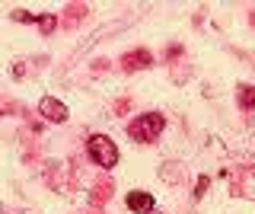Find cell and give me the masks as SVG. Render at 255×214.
Returning <instances> with one entry per match:
<instances>
[{"label": "cell", "instance_id": "6da1fadb", "mask_svg": "<svg viewBox=\"0 0 255 214\" xmlns=\"http://www.w3.org/2000/svg\"><path fill=\"white\" fill-rule=\"evenodd\" d=\"M163 125H166L163 112H143V115H137L131 125H128V138L137 141V144H150V141L159 138Z\"/></svg>", "mask_w": 255, "mask_h": 214}, {"label": "cell", "instance_id": "7a4b0ae2", "mask_svg": "<svg viewBox=\"0 0 255 214\" xmlns=\"http://www.w3.org/2000/svg\"><path fill=\"white\" fill-rule=\"evenodd\" d=\"M86 150H90L93 163H99L102 170H112V166L118 163V147H115L112 138H106V134H93L90 144H86Z\"/></svg>", "mask_w": 255, "mask_h": 214}, {"label": "cell", "instance_id": "3957f363", "mask_svg": "<svg viewBox=\"0 0 255 214\" xmlns=\"http://www.w3.org/2000/svg\"><path fill=\"white\" fill-rule=\"evenodd\" d=\"M122 64H125L128 74H134V70H143V67L153 64V54H150L147 48H134L131 54H125V58H122Z\"/></svg>", "mask_w": 255, "mask_h": 214}, {"label": "cell", "instance_id": "277c9868", "mask_svg": "<svg viewBox=\"0 0 255 214\" xmlns=\"http://www.w3.org/2000/svg\"><path fill=\"white\" fill-rule=\"evenodd\" d=\"M125 202H128V211H134V214H150L153 205H156L150 192H128Z\"/></svg>", "mask_w": 255, "mask_h": 214}, {"label": "cell", "instance_id": "5b68a950", "mask_svg": "<svg viewBox=\"0 0 255 214\" xmlns=\"http://www.w3.org/2000/svg\"><path fill=\"white\" fill-rule=\"evenodd\" d=\"M38 109H42V115H45V118H51V122H67V115H70V112H67V106H64L61 99H51V96H45Z\"/></svg>", "mask_w": 255, "mask_h": 214}, {"label": "cell", "instance_id": "8992f818", "mask_svg": "<svg viewBox=\"0 0 255 214\" xmlns=\"http://www.w3.org/2000/svg\"><path fill=\"white\" fill-rule=\"evenodd\" d=\"M236 96H239V109H255V86H239L236 90Z\"/></svg>", "mask_w": 255, "mask_h": 214}, {"label": "cell", "instance_id": "52a82bcc", "mask_svg": "<svg viewBox=\"0 0 255 214\" xmlns=\"http://www.w3.org/2000/svg\"><path fill=\"white\" fill-rule=\"evenodd\" d=\"M207 186H211V179H207V176L198 179V182H195V198H201V195L207 192Z\"/></svg>", "mask_w": 255, "mask_h": 214}, {"label": "cell", "instance_id": "ba28073f", "mask_svg": "<svg viewBox=\"0 0 255 214\" xmlns=\"http://www.w3.org/2000/svg\"><path fill=\"white\" fill-rule=\"evenodd\" d=\"M38 22H42V29H45V32H48V29H54V16H42Z\"/></svg>", "mask_w": 255, "mask_h": 214}]
</instances>
